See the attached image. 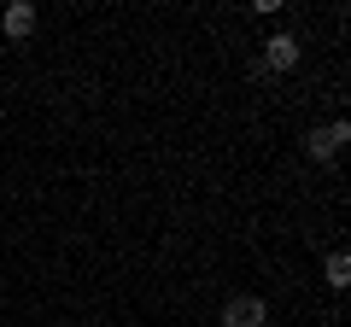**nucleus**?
Listing matches in <instances>:
<instances>
[{"label": "nucleus", "mask_w": 351, "mask_h": 327, "mask_svg": "<svg viewBox=\"0 0 351 327\" xmlns=\"http://www.w3.org/2000/svg\"><path fill=\"white\" fill-rule=\"evenodd\" d=\"M223 327H269V310H263V298L240 292V298L223 304Z\"/></svg>", "instance_id": "f257e3e1"}, {"label": "nucleus", "mask_w": 351, "mask_h": 327, "mask_svg": "<svg viewBox=\"0 0 351 327\" xmlns=\"http://www.w3.org/2000/svg\"><path fill=\"white\" fill-rule=\"evenodd\" d=\"M346 140H351L346 117H334V123H328V129H316V135H311V158H316V164L339 158V152H346Z\"/></svg>", "instance_id": "f03ea898"}, {"label": "nucleus", "mask_w": 351, "mask_h": 327, "mask_svg": "<svg viewBox=\"0 0 351 327\" xmlns=\"http://www.w3.org/2000/svg\"><path fill=\"white\" fill-rule=\"evenodd\" d=\"M0 29H6L12 41L36 36V6H29V0H12V6H6V18H0Z\"/></svg>", "instance_id": "7ed1b4c3"}, {"label": "nucleus", "mask_w": 351, "mask_h": 327, "mask_svg": "<svg viewBox=\"0 0 351 327\" xmlns=\"http://www.w3.org/2000/svg\"><path fill=\"white\" fill-rule=\"evenodd\" d=\"M263 64H269V70H293V64H299V41L293 36H269L263 41Z\"/></svg>", "instance_id": "20e7f679"}, {"label": "nucleus", "mask_w": 351, "mask_h": 327, "mask_svg": "<svg viewBox=\"0 0 351 327\" xmlns=\"http://www.w3.org/2000/svg\"><path fill=\"white\" fill-rule=\"evenodd\" d=\"M328 287H334V292H346V287H351V257H346V252L328 257Z\"/></svg>", "instance_id": "39448f33"}]
</instances>
